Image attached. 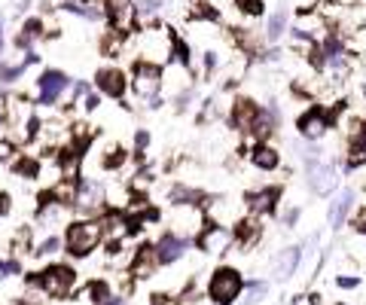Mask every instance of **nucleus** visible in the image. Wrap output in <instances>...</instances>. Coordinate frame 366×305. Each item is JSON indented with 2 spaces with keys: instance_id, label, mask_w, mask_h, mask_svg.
I'll return each mask as SVG.
<instances>
[{
  "instance_id": "f257e3e1",
  "label": "nucleus",
  "mask_w": 366,
  "mask_h": 305,
  "mask_svg": "<svg viewBox=\"0 0 366 305\" xmlns=\"http://www.w3.org/2000/svg\"><path fill=\"white\" fill-rule=\"evenodd\" d=\"M64 251H68L73 260H86L92 251H98L104 244V226H101V217H77L64 226Z\"/></svg>"
},
{
  "instance_id": "f03ea898",
  "label": "nucleus",
  "mask_w": 366,
  "mask_h": 305,
  "mask_svg": "<svg viewBox=\"0 0 366 305\" xmlns=\"http://www.w3.org/2000/svg\"><path fill=\"white\" fill-rule=\"evenodd\" d=\"M171 46H174V37H171L168 27H162V25H150L134 37L137 61L156 64V68H162V64L171 61Z\"/></svg>"
},
{
  "instance_id": "7ed1b4c3",
  "label": "nucleus",
  "mask_w": 366,
  "mask_h": 305,
  "mask_svg": "<svg viewBox=\"0 0 366 305\" xmlns=\"http://www.w3.org/2000/svg\"><path fill=\"white\" fill-rule=\"evenodd\" d=\"M37 287H40L49 299H68L73 290H77V272L68 263H52L46 266L43 272L34 275Z\"/></svg>"
},
{
  "instance_id": "20e7f679",
  "label": "nucleus",
  "mask_w": 366,
  "mask_h": 305,
  "mask_svg": "<svg viewBox=\"0 0 366 305\" xmlns=\"http://www.w3.org/2000/svg\"><path fill=\"white\" fill-rule=\"evenodd\" d=\"M241 290H244V278L238 269H232V266L214 269V275H210V281H208V297L214 305H232L241 297Z\"/></svg>"
},
{
  "instance_id": "39448f33",
  "label": "nucleus",
  "mask_w": 366,
  "mask_h": 305,
  "mask_svg": "<svg viewBox=\"0 0 366 305\" xmlns=\"http://www.w3.org/2000/svg\"><path fill=\"white\" fill-rule=\"evenodd\" d=\"M73 214L77 217H104L107 214L104 183L95 178H80L77 199H73Z\"/></svg>"
},
{
  "instance_id": "423d86ee",
  "label": "nucleus",
  "mask_w": 366,
  "mask_h": 305,
  "mask_svg": "<svg viewBox=\"0 0 366 305\" xmlns=\"http://www.w3.org/2000/svg\"><path fill=\"white\" fill-rule=\"evenodd\" d=\"M70 82H73V80H70L64 70H58V68L43 70L40 77H37V98H34V107H55L64 95H68Z\"/></svg>"
},
{
  "instance_id": "0eeeda50",
  "label": "nucleus",
  "mask_w": 366,
  "mask_h": 305,
  "mask_svg": "<svg viewBox=\"0 0 366 305\" xmlns=\"http://www.w3.org/2000/svg\"><path fill=\"white\" fill-rule=\"evenodd\" d=\"M128 89H132L141 101L162 95V68L146 64V61H134L132 73H128Z\"/></svg>"
},
{
  "instance_id": "6e6552de",
  "label": "nucleus",
  "mask_w": 366,
  "mask_h": 305,
  "mask_svg": "<svg viewBox=\"0 0 366 305\" xmlns=\"http://www.w3.org/2000/svg\"><path fill=\"white\" fill-rule=\"evenodd\" d=\"M168 220H171V232L174 235H180V238H196L201 229H205L208 223H205V211H201L198 205H174L171 208V214H168Z\"/></svg>"
},
{
  "instance_id": "1a4fd4ad",
  "label": "nucleus",
  "mask_w": 366,
  "mask_h": 305,
  "mask_svg": "<svg viewBox=\"0 0 366 305\" xmlns=\"http://www.w3.org/2000/svg\"><path fill=\"white\" fill-rule=\"evenodd\" d=\"M327 128H333V113H327L324 107L311 104L296 116V132L302 141H320L327 135Z\"/></svg>"
},
{
  "instance_id": "9d476101",
  "label": "nucleus",
  "mask_w": 366,
  "mask_h": 305,
  "mask_svg": "<svg viewBox=\"0 0 366 305\" xmlns=\"http://www.w3.org/2000/svg\"><path fill=\"white\" fill-rule=\"evenodd\" d=\"M95 92L101 98H113L122 101L128 95V73L116 64H107V68H98L95 73Z\"/></svg>"
},
{
  "instance_id": "9b49d317",
  "label": "nucleus",
  "mask_w": 366,
  "mask_h": 305,
  "mask_svg": "<svg viewBox=\"0 0 366 305\" xmlns=\"http://www.w3.org/2000/svg\"><path fill=\"white\" fill-rule=\"evenodd\" d=\"M260 116H263V107L253 98H235L232 110H229V125L241 135H251L253 125L260 123Z\"/></svg>"
},
{
  "instance_id": "f8f14e48",
  "label": "nucleus",
  "mask_w": 366,
  "mask_h": 305,
  "mask_svg": "<svg viewBox=\"0 0 366 305\" xmlns=\"http://www.w3.org/2000/svg\"><path fill=\"white\" fill-rule=\"evenodd\" d=\"M101 9L113 31L125 37L128 31H134V0H101Z\"/></svg>"
},
{
  "instance_id": "ddd939ff",
  "label": "nucleus",
  "mask_w": 366,
  "mask_h": 305,
  "mask_svg": "<svg viewBox=\"0 0 366 305\" xmlns=\"http://www.w3.org/2000/svg\"><path fill=\"white\" fill-rule=\"evenodd\" d=\"M308 171V189L315 196H329L339 187V165L336 162H315Z\"/></svg>"
},
{
  "instance_id": "4468645a",
  "label": "nucleus",
  "mask_w": 366,
  "mask_h": 305,
  "mask_svg": "<svg viewBox=\"0 0 366 305\" xmlns=\"http://www.w3.org/2000/svg\"><path fill=\"white\" fill-rule=\"evenodd\" d=\"M196 244L201 254H226L229 244H232V232L226 226H205L201 232L196 235Z\"/></svg>"
},
{
  "instance_id": "2eb2a0df",
  "label": "nucleus",
  "mask_w": 366,
  "mask_h": 305,
  "mask_svg": "<svg viewBox=\"0 0 366 305\" xmlns=\"http://www.w3.org/2000/svg\"><path fill=\"white\" fill-rule=\"evenodd\" d=\"M278 199H281V187L253 189V192H247V196H244V211H251L253 217L274 214V208H278Z\"/></svg>"
},
{
  "instance_id": "dca6fc26",
  "label": "nucleus",
  "mask_w": 366,
  "mask_h": 305,
  "mask_svg": "<svg viewBox=\"0 0 366 305\" xmlns=\"http://www.w3.org/2000/svg\"><path fill=\"white\" fill-rule=\"evenodd\" d=\"M156 269H159V260H156L153 244H141V247H137V251L132 254V260H128V275H132L134 281L153 278Z\"/></svg>"
},
{
  "instance_id": "f3484780",
  "label": "nucleus",
  "mask_w": 366,
  "mask_h": 305,
  "mask_svg": "<svg viewBox=\"0 0 366 305\" xmlns=\"http://www.w3.org/2000/svg\"><path fill=\"white\" fill-rule=\"evenodd\" d=\"M187 247H189L187 238H180V235H174V232H165L159 242L153 244V251H156V260H159V266H171V263L183 260Z\"/></svg>"
},
{
  "instance_id": "a211bd4d",
  "label": "nucleus",
  "mask_w": 366,
  "mask_h": 305,
  "mask_svg": "<svg viewBox=\"0 0 366 305\" xmlns=\"http://www.w3.org/2000/svg\"><path fill=\"white\" fill-rule=\"evenodd\" d=\"M263 235V226H260V217H238L232 223V242H238L241 251H251V247L260 242Z\"/></svg>"
},
{
  "instance_id": "6ab92c4d",
  "label": "nucleus",
  "mask_w": 366,
  "mask_h": 305,
  "mask_svg": "<svg viewBox=\"0 0 366 305\" xmlns=\"http://www.w3.org/2000/svg\"><path fill=\"white\" fill-rule=\"evenodd\" d=\"M247 156H251V165L256 171H278L281 168V150L274 144H269V141L256 144Z\"/></svg>"
},
{
  "instance_id": "aec40b11",
  "label": "nucleus",
  "mask_w": 366,
  "mask_h": 305,
  "mask_svg": "<svg viewBox=\"0 0 366 305\" xmlns=\"http://www.w3.org/2000/svg\"><path fill=\"white\" fill-rule=\"evenodd\" d=\"M354 199H357V192L354 189H342L339 196L333 199V205H329V226L336 229H342L348 223V217H351V211H354Z\"/></svg>"
},
{
  "instance_id": "412c9836",
  "label": "nucleus",
  "mask_w": 366,
  "mask_h": 305,
  "mask_svg": "<svg viewBox=\"0 0 366 305\" xmlns=\"http://www.w3.org/2000/svg\"><path fill=\"white\" fill-rule=\"evenodd\" d=\"M128 165V150L116 141H107L98 153V168L101 171H122Z\"/></svg>"
},
{
  "instance_id": "4be33fe9",
  "label": "nucleus",
  "mask_w": 366,
  "mask_h": 305,
  "mask_svg": "<svg viewBox=\"0 0 366 305\" xmlns=\"http://www.w3.org/2000/svg\"><path fill=\"white\" fill-rule=\"evenodd\" d=\"M299 263H302V247H299V244L284 247V251L274 256V278H278V281H287L290 275L299 269Z\"/></svg>"
},
{
  "instance_id": "5701e85b",
  "label": "nucleus",
  "mask_w": 366,
  "mask_h": 305,
  "mask_svg": "<svg viewBox=\"0 0 366 305\" xmlns=\"http://www.w3.org/2000/svg\"><path fill=\"white\" fill-rule=\"evenodd\" d=\"M34 251V229L31 226H18L13 238H9V256H15V260H22Z\"/></svg>"
},
{
  "instance_id": "b1692460",
  "label": "nucleus",
  "mask_w": 366,
  "mask_h": 305,
  "mask_svg": "<svg viewBox=\"0 0 366 305\" xmlns=\"http://www.w3.org/2000/svg\"><path fill=\"white\" fill-rule=\"evenodd\" d=\"M40 156H34V153H18L15 159H13V171L18 174L22 180H37L40 178Z\"/></svg>"
},
{
  "instance_id": "393cba45",
  "label": "nucleus",
  "mask_w": 366,
  "mask_h": 305,
  "mask_svg": "<svg viewBox=\"0 0 366 305\" xmlns=\"http://www.w3.org/2000/svg\"><path fill=\"white\" fill-rule=\"evenodd\" d=\"M287 6H278V9H274V13L269 15V22H265V27H263V37H265V40H278V37L284 34V27H287Z\"/></svg>"
},
{
  "instance_id": "a878e982",
  "label": "nucleus",
  "mask_w": 366,
  "mask_h": 305,
  "mask_svg": "<svg viewBox=\"0 0 366 305\" xmlns=\"http://www.w3.org/2000/svg\"><path fill=\"white\" fill-rule=\"evenodd\" d=\"M168 199H171V205H198L201 192L196 187H187V183H171Z\"/></svg>"
},
{
  "instance_id": "bb28decb",
  "label": "nucleus",
  "mask_w": 366,
  "mask_h": 305,
  "mask_svg": "<svg viewBox=\"0 0 366 305\" xmlns=\"http://www.w3.org/2000/svg\"><path fill=\"white\" fill-rule=\"evenodd\" d=\"M64 247L61 235H43V238H34V251L31 256H37V260H46V256H55Z\"/></svg>"
},
{
  "instance_id": "cd10ccee",
  "label": "nucleus",
  "mask_w": 366,
  "mask_h": 305,
  "mask_svg": "<svg viewBox=\"0 0 366 305\" xmlns=\"http://www.w3.org/2000/svg\"><path fill=\"white\" fill-rule=\"evenodd\" d=\"M265 297H269V284H263V281L244 284V305H256V302H263Z\"/></svg>"
},
{
  "instance_id": "c85d7f7f",
  "label": "nucleus",
  "mask_w": 366,
  "mask_h": 305,
  "mask_svg": "<svg viewBox=\"0 0 366 305\" xmlns=\"http://www.w3.org/2000/svg\"><path fill=\"white\" fill-rule=\"evenodd\" d=\"M15 156H18V144L13 141V137L0 135V165H13Z\"/></svg>"
},
{
  "instance_id": "c756f323",
  "label": "nucleus",
  "mask_w": 366,
  "mask_h": 305,
  "mask_svg": "<svg viewBox=\"0 0 366 305\" xmlns=\"http://www.w3.org/2000/svg\"><path fill=\"white\" fill-rule=\"evenodd\" d=\"M235 6H238V13L241 15H251V18L263 15V9H265L263 0H235Z\"/></svg>"
},
{
  "instance_id": "7c9ffc66",
  "label": "nucleus",
  "mask_w": 366,
  "mask_h": 305,
  "mask_svg": "<svg viewBox=\"0 0 366 305\" xmlns=\"http://www.w3.org/2000/svg\"><path fill=\"white\" fill-rule=\"evenodd\" d=\"M18 275H22V260H15V256L0 260V278H18Z\"/></svg>"
},
{
  "instance_id": "2f4dec72",
  "label": "nucleus",
  "mask_w": 366,
  "mask_h": 305,
  "mask_svg": "<svg viewBox=\"0 0 366 305\" xmlns=\"http://www.w3.org/2000/svg\"><path fill=\"white\" fill-rule=\"evenodd\" d=\"M80 107H82V113H95V110L101 107V95H98V92H86V95H82L80 98Z\"/></svg>"
},
{
  "instance_id": "473e14b6",
  "label": "nucleus",
  "mask_w": 366,
  "mask_h": 305,
  "mask_svg": "<svg viewBox=\"0 0 366 305\" xmlns=\"http://www.w3.org/2000/svg\"><path fill=\"white\" fill-rule=\"evenodd\" d=\"M15 211V199H13V192H6V189H0V220H6L9 214Z\"/></svg>"
},
{
  "instance_id": "72a5a7b5",
  "label": "nucleus",
  "mask_w": 366,
  "mask_h": 305,
  "mask_svg": "<svg viewBox=\"0 0 366 305\" xmlns=\"http://www.w3.org/2000/svg\"><path fill=\"white\" fill-rule=\"evenodd\" d=\"M189 15H192V18H217V9H210V4H205V0H198V4H192Z\"/></svg>"
},
{
  "instance_id": "f704fd0d",
  "label": "nucleus",
  "mask_w": 366,
  "mask_h": 305,
  "mask_svg": "<svg viewBox=\"0 0 366 305\" xmlns=\"http://www.w3.org/2000/svg\"><path fill=\"white\" fill-rule=\"evenodd\" d=\"M146 147H150V132H146V128H137V132H134V156H137V159L144 156Z\"/></svg>"
},
{
  "instance_id": "c9c22d12",
  "label": "nucleus",
  "mask_w": 366,
  "mask_h": 305,
  "mask_svg": "<svg viewBox=\"0 0 366 305\" xmlns=\"http://www.w3.org/2000/svg\"><path fill=\"white\" fill-rule=\"evenodd\" d=\"M336 287H339V290H354V287H360V278H351V275H339V278H336Z\"/></svg>"
},
{
  "instance_id": "e433bc0d",
  "label": "nucleus",
  "mask_w": 366,
  "mask_h": 305,
  "mask_svg": "<svg viewBox=\"0 0 366 305\" xmlns=\"http://www.w3.org/2000/svg\"><path fill=\"white\" fill-rule=\"evenodd\" d=\"M296 223H299V208H290L287 214H284V226H287V229H293Z\"/></svg>"
},
{
  "instance_id": "4c0bfd02",
  "label": "nucleus",
  "mask_w": 366,
  "mask_h": 305,
  "mask_svg": "<svg viewBox=\"0 0 366 305\" xmlns=\"http://www.w3.org/2000/svg\"><path fill=\"white\" fill-rule=\"evenodd\" d=\"M0 128H4V101H0Z\"/></svg>"
},
{
  "instance_id": "58836bf2",
  "label": "nucleus",
  "mask_w": 366,
  "mask_h": 305,
  "mask_svg": "<svg viewBox=\"0 0 366 305\" xmlns=\"http://www.w3.org/2000/svg\"><path fill=\"white\" fill-rule=\"evenodd\" d=\"M360 92H363V98H366V82H363V86H360Z\"/></svg>"
}]
</instances>
